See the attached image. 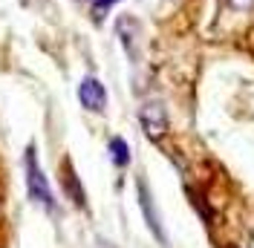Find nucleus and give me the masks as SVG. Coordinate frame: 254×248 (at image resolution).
<instances>
[{
	"label": "nucleus",
	"mask_w": 254,
	"mask_h": 248,
	"mask_svg": "<svg viewBox=\"0 0 254 248\" xmlns=\"http://www.w3.org/2000/svg\"><path fill=\"white\" fill-rule=\"evenodd\" d=\"M116 3H119V0H93V20H95V23H101L104 15L110 12Z\"/></svg>",
	"instance_id": "8"
},
{
	"label": "nucleus",
	"mask_w": 254,
	"mask_h": 248,
	"mask_svg": "<svg viewBox=\"0 0 254 248\" xmlns=\"http://www.w3.org/2000/svg\"><path fill=\"white\" fill-rule=\"evenodd\" d=\"M78 98L90 113H104V107H107V90H104V84H101L98 78H93V75H87L84 81H81Z\"/></svg>",
	"instance_id": "3"
},
{
	"label": "nucleus",
	"mask_w": 254,
	"mask_h": 248,
	"mask_svg": "<svg viewBox=\"0 0 254 248\" xmlns=\"http://www.w3.org/2000/svg\"><path fill=\"white\" fill-rule=\"evenodd\" d=\"M116 35L122 38V47L130 58H139V38H142V26L139 20L130 15H122L116 20Z\"/></svg>",
	"instance_id": "4"
},
{
	"label": "nucleus",
	"mask_w": 254,
	"mask_h": 248,
	"mask_svg": "<svg viewBox=\"0 0 254 248\" xmlns=\"http://www.w3.org/2000/svg\"><path fill=\"white\" fill-rule=\"evenodd\" d=\"M228 3H231L234 9H249V6H252L254 0H228Z\"/></svg>",
	"instance_id": "9"
},
{
	"label": "nucleus",
	"mask_w": 254,
	"mask_h": 248,
	"mask_svg": "<svg viewBox=\"0 0 254 248\" xmlns=\"http://www.w3.org/2000/svg\"><path fill=\"white\" fill-rule=\"evenodd\" d=\"M61 185H64V190H66V196L75 202L78 208L87 205L84 190H81V182H78V176H75V168H72V162H61Z\"/></svg>",
	"instance_id": "6"
},
{
	"label": "nucleus",
	"mask_w": 254,
	"mask_h": 248,
	"mask_svg": "<svg viewBox=\"0 0 254 248\" xmlns=\"http://www.w3.org/2000/svg\"><path fill=\"white\" fill-rule=\"evenodd\" d=\"M139 122H142L144 133H147V139H162L165 133H168V113L165 107L159 104V101H147L142 110H139Z\"/></svg>",
	"instance_id": "2"
},
{
	"label": "nucleus",
	"mask_w": 254,
	"mask_h": 248,
	"mask_svg": "<svg viewBox=\"0 0 254 248\" xmlns=\"http://www.w3.org/2000/svg\"><path fill=\"white\" fill-rule=\"evenodd\" d=\"M110 159H113V165L127 168V162H130V147H127V141L122 139V136H113L110 139Z\"/></svg>",
	"instance_id": "7"
},
{
	"label": "nucleus",
	"mask_w": 254,
	"mask_h": 248,
	"mask_svg": "<svg viewBox=\"0 0 254 248\" xmlns=\"http://www.w3.org/2000/svg\"><path fill=\"white\" fill-rule=\"evenodd\" d=\"M139 205H142V214H144V219H147V228L153 231V237H156L159 243H168L165 228H162V222H159V214H156V208H153V196H150L144 179H139Z\"/></svg>",
	"instance_id": "5"
},
{
	"label": "nucleus",
	"mask_w": 254,
	"mask_h": 248,
	"mask_svg": "<svg viewBox=\"0 0 254 248\" xmlns=\"http://www.w3.org/2000/svg\"><path fill=\"white\" fill-rule=\"evenodd\" d=\"M23 168H26V187H29V196L38 205H44L47 211H55V199H52V187H49L47 176L38 165V156H35V147L26 150V159H23Z\"/></svg>",
	"instance_id": "1"
}]
</instances>
